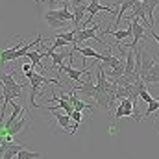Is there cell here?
Listing matches in <instances>:
<instances>
[{
  "label": "cell",
  "instance_id": "obj_1",
  "mask_svg": "<svg viewBox=\"0 0 159 159\" xmlns=\"http://www.w3.org/2000/svg\"><path fill=\"white\" fill-rule=\"evenodd\" d=\"M0 87H2V94H4V104H11L13 98H20L22 96V89L26 87L24 83H17L13 80V72H6L0 76Z\"/></svg>",
  "mask_w": 159,
  "mask_h": 159
},
{
  "label": "cell",
  "instance_id": "obj_2",
  "mask_svg": "<svg viewBox=\"0 0 159 159\" xmlns=\"http://www.w3.org/2000/svg\"><path fill=\"white\" fill-rule=\"evenodd\" d=\"M44 83H56V85H59V80H50V78H46V76H43V74H37V72L32 74V78H30V104H32V107H39V104L35 102V98H37L41 87Z\"/></svg>",
  "mask_w": 159,
  "mask_h": 159
},
{
  "label": "cell",
  "instance_id": "obj_3",
  "mask_svg": "<svg viewBox=\"0 0 159 159\" xmlns=\"http://www.w3.org/2000/svg\"><path fill=\"white\" fill-rule=\"evenodd\" d=\"M139 48H141V74H139V76L143 80L150 70H152V67H154L156 63H159V61H157V56H156L146 44H144V46H139Z\"/></svg>",
  "mask_w": 159,
  "mask_h": 159
},
{
  "label": "cell",
  "instance_id": "obj_4",
  "mask_svg": "<svg viewBox=\"0 0 159 159\" xmlns=\"http://www.w3.org/2000/svg\"><path fill=\"white\" fill-rule=\"evenodd\" d=\"M98 30H100V22H96V24H93L91 28H85V30H76L74 44L80 46V43H83V41H87V39H93L94 43H98V44H106V41L96 35V32H98Z\"/></svg>",
  "mask_w": 159,
  "mask_h": 159
},
{
  "label": "cell",
  "instance_id": "obj_5",
  "mask_svg": "<svg viewBox=\"0 0 159 159\" xmlns=\"http://www.w3.org/2000/svg\"><path fill=\"white\" fill-rule=\"evenodd\" d=\"M30 126H32L30 111L24 107V113H22V117L17 120V122H15V124H13L9 129H6V135H7V137H11V139H15L19 133H22V131H24V128H30Z\"/></svg>",
  "mask_w": 159,
  "mask_h": 159
},
{
  "label": "cell",
  "instance_id": "obj_6",
  "mask_svg": "<svg viewBox=\"0 0 159 159\" xmlns=\"http://www.w3.org/2000/svg\"><path fill=\"white\" fill-rule=\"evenodd\" d=\"M131 30H133V41H131V44H128V48H129V50H135V48L139 46L141 39L144 37L146 26H144V24L141 22V19L133 17V19H131Z\"/></svg>",
  "mask_w": 159,
  "mask_h": 159
},
{
  "label": "cell",
  "instance_id": "obj_7",
  "mask_svg": "<svg viewBox=\"0 0 159 159\" xmlns=\"http://www.w3.org/2000/svg\"><path fill=\"white\" fill-rule=\"evenodd\" d=\"M72 91H76V93H81L85 98H91V100H94L96 98V94H98V89H96V83H93L91 80L89 81H85V83H78V85H74V87H70Z\"/></svg>",
  "mask_w": 159,
  "mask_h": 159
},
{
  "label": "cell",
  "instance_id": "obj_8",
  "mask_svg": "<svg viewBox=\"0 0 159 159\" xmlns=\"http://www.w3.org/2000/svg\"><path fill=\"white\" fill-rule=\"evenodd\" d=\"M44 15H50V17H54V19H59V20H65V22H70V20H74V13H72V11H69V9H65V7L48 9V11H44Z\"/></svg>",
  "mask_w": 159,
  "mask_h": 159
},
{
  "label": "cell",
  "instance_id": "obj_9",
  "mask_svg": "<svg viewBox=\"0 0 159 159\" xmlns=\"http://www.w3.org/2000/svg\"><path fill=\"white\" fill-rule=\"evenodd\" d=\"M104 34H111L113 37H115V43H117V46H120V41H124V39H128V37H133V30H131V22L128 24V28L126 30H104Z\"/></svg>",
  "mask_w": 159,
  "mask_h": 159
},
{
  "label": "cell",
  "instance_id": "obj_10",
  "mask_svg": "<svg viewBox=\"0 0 159 159\" xmlns=\"http://www.w3.org/2000/svg\"><path fill=\"white\" fill-rule=\"evenodd\" d=\"M143 6H144V11H146V17H148V22H150V26L154 28V24H156V19H154V13H156V7L159 6V0H143Z\"/></svg>",
  "mask_w": 159,
  "mask_h": 159
},
{
  "label": "cell",
  "instance_id": "obj_11",
  "mask_svg": "<svg viewBox=\"0 0 159 159\" xmlns=\"http://www.w3.org/2000/svg\"><path fill=\"white\" fill-rule=\"evenodd\" d=\"M72 50L74 52H80L83 57H94L96 61H100V52H96L94 48H91V46H76V44H72Z\"/></svg>",
  "mask_w": 159,
  "mask_h": 159
},
{
  "label": "cell",
  "instance_id": "obj_12",
  "mask_svg": "<svg viewBox=\"0 0 159 159\" xmlns=\"http://www.w3.org/2000/svg\"><path fill=\"white\" fill-rule=\"evenodd\" d=\"M61 72H67V76H69V78L80 83L81 74H85V72H89V70H85V69H72V67L69 65V67H63V69H61Z\"/></svg>",
  "mask_w": 159,
  "mask_h": 159
},
{
  "label": "cell",
  "instance_id": "obj_13",
  "mask_svg": "<svg viewBox=\"0 0 159 159\" xmlns=\"http://www.w3.org/2000/svg\"><path fill=\"white\" fill-rule=\"evenodd\" d=\"M26 148V144H22V143H15V144H11L7 150H6V154L2 156V159H15L17 157V154L20 152V150H24Z\"/></svg>",
  "mask_w": 159,
  "mask_h": 159
},
{
  "label": "cell",
  "instance_id": "obj_14",
  "mask_svg": "<svg viewBox=\"0 0 159 159\" xmlns=\"http://www.w3.org/2000/svg\"><path fill=\"white\" fill-rule=\"evenodd\" d=\"M143 81L146 83V85H152V83H159V63H156L154 67H152V70L143 78Z\"/></svg>",
  "mask_w": 159,
  "mask_h": 159
},
{
  "label": "cell",
  "instance_id": "obj_15",
  "mask_svg": "<svg viewBox=\"0 0 159 159\" xmlns=\"http://www.w3.org/2000/svg\"><path fill=\"white\" fill-rule=\"evenodd\" d=\"M15 159H44V156L39 154V152H30L28 148H24V150H20V152L17 154Z\"/></svg>",
  "mask_w": 159,
  "mask_h": 159
},
{
  "label": "cell",
  "instance_id": "obj_16",
  "mask_svg": "<svg viewBox=\"0 0 159 159\" xmlns=\"http://www.w3.org/2000/svg\"><path fill=\"white\" fill-rule=\"evenodd\" d=\"M44 56H46V54H41L39 50H30V52L26 54V57H28V59L32 61L34 69H35V67H39V65H41V59H43Z\"/></svg>",
  "mask_w": 159,
  "mask_h": 159
},
{
  "label": "cell",
  "instance_id": "obj_17",
  "mask_svg": "<svg viewBox=\"0 0 159 159\" xmlns=\"http://www.w3.org/2000/svg\"><path fill=\"white\" fill-rule=\"evenodd\" d=\"M44 17V20H46V24L50 26V28H65L69 22H65V20H59V19H54V17H50V15H43Z\"/></svg>",
  "mask_w": 159,
  "mask_h": 159
},
{
  "label": "cell",
  "instance_id": "obj_18",
  "mask_svg": "<svg viewBox=\"0 0 159 159\" xmlns=\"http://www.w3.org/2000/svg\"><path fill=\"white\" fill-rule=\"evenodd\" d=\"M74 35H76V30L72 28L70 32H59V34H57L56 37H57V39H63V41H67L69 44H74Z\"/></svg>",
  "mask_w": 159,
  "mask_h": 159
},
{
  "label": "cell",
  "instance_id": "obj_19",
  "mask_svg": "<svg viewBox=\"0 0 159 159\" xmlns=\"http://www.w3.org/2000/svg\"><path fill=\"white\" fill-rule=\"evenodd\" d=\"M72 0H48V6L54 9V6H63V4H70Z\"/></svg>",
  "mask_w": 159,
  "mask_h": 159
},
{
  "label": "cell",
  "instance_id": "obj_20",
  "mask_svg": "<svg viewBox=\"0 0 159 159\" xmlns=\"http://www.w3.org/2000/svg\"><path fill=\"white\" fill-rule=\"evenodd\" d=\"M70 119L74 120L76 124H80V122H81V119H83V113H81V111H72V115H70Z\"/></svg>",
  "mask_w": 159,
  "mask_h": 159
},
{
  "label": "cell",
  "instance_id": "obj_21",
  "mask_svg": "<svg viewBox=\"0 0 159 159\" xmlns=\"http://www.w3.org/2000/svg\"><path fill=\"white\" fill-rule=\"evenodd\" d=\"M43 2H46V0H35V4H43Z\"/></svg>",
  "mask_w": 159,
  "mask_h": 159
}]
</instances>
